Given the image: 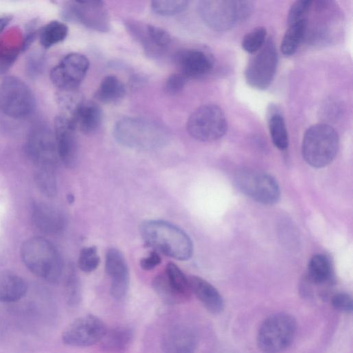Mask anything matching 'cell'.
Segmentation results:
<instances>
[{
	"mask_svg": "<svg viewBox=\"0 0 353 353\" xmlns=\"http://www.w3.org/2000/svg\"><path fill=\"white\" fill-rule=\"evenodd\" d=\"M145 243L164 255L179 261H187L193 254L189 236L179 227L162 220H148L140 226Z\"/></svg>",
	"mask_w": 353,
	"mask_h": 353,
	"instance_id": "1",
	"label": "cell"
},
{
	"mask_svg": "<svg viewBox=\"0 0 353 353\" xmlns=\"http://www.w3.org/2000/svg\"><path fill=\"white\" fill-rule=\"evenodd\" d=\"M113 136L121 145L134 150H154L168 141V130L159 123L140 117H123L114 125Z\"/></svg>",
	"mask_w": 353,
	"mask_h": 353,
	"instance_id": "2",
	"label": "cell"
},
{
	"mask_svg": "<svg viewBox=\"0 0 353 353\" xmlns=\"http://www.w3.org/2000/svg\"><path fill=\"white\" fill-rule=\"evenodd\" d=\"M20 254L27 269L37 277L50 283H57L61 277V257L54 245L47 239H28L21 244Z\"/></svg>",
	"mask_w": 353,
	"mask_h": 353,
	"instance_id": "3",
	"label": "cell"
},
{
	"mask_svg": "<svg viewBox=\"0 0 353 353\" xmlns=\"http://www.w3.org/2000/svg\"><path fill=\"white\" fill-rule=\"evenodd\" d=\"M254 5L244 0H202L198 3V12L210 29L227 31L245 21L251 14Z\"/></svg>",
	"mask_w": 353,
	"mask_h": 353,
	"instance_id": "4",
	"label": "cell"
},
{
	"mask_svg": "<svg viewBox=\"0 0 353 353\" xmlns=\"http://www.w3.org/2000/svg\"><path fill=\"white\" fill-rule=\"evenodd\" d=\"M339 148V137L335 129L326 123H316L305 131L301 152L307 164L321 168L334 159Z\"/></svg>",
	"mask_w": 353,
	"mask_h": 353,
	"instance_id": "5",
	"label": "cell"
},
{
	"mask_svg": "<svg viewBox=\"0 0 353 353\" xmlns=\"http://www.w3.org/2000/svg\"><path fill=\"white\" fill-rule=\"evenodd\" d=\"M296 322L290 314L277 313L269 316L261 325L257 344L264 353H279L292 342Z\"/></svg>",
	"mask_w": 353,
	"mask_h": 353,
	"instance_id": "6",
	"label": "cell"
},
{
	"mask_svg": "<svg viewBox=\"0 0 353 353\" xmlns=\"http://www.w3.org/2000/svg\"><path fill=\"white\" fill-rule=\"evenodd\" d=\"M186 127L194 139L210 142L219 139L226 133L228 121L219 105L209 103L197 108L190 115Z\"/></svg>",
	"mask_w": 353,
	"mask_h": 353,
	"instance_id": "7",
	"label": "cell"
},
{
	"mask_svg": "<svg viewBox=\"0 0 353 353\" xmlns=\"http://www.w3.org/2000/svg\"><path fill=\"white\" fill-rule=\"evenodd\" d=\"M35 101L29 87L20 79L9 76L0 84V111L8 117L19 119L28 117Z\"/></svg>",
	"mask_w": 353,
	"mask_h": 353,
	"instance_id": "8",
	"label": "cell"
},
{
	"mask_svg": "<svg viewBox=\"0 0 353 353\" xmlns=\"http://www.w3.org/2000/svg\"><path fill=\"white\" fill-rule=\"evenodd\" d=\"M234 181L242 193L259 203L272 205L279 199V184L268 173L248 168L242 169L235 174Z\"/></svg>",
	"mask_w": 353,
	"mask_h": 353,
	"instance_id": "9",
	"label": "cell"
},
{
	"mask_svg": "<svg viewBox=\"0 0 353 353\" xmlns=\"http://www.w3.org/2000/svg\"><path fill=\"white\" fill-rule=\"evenodd\" d=\"M254 54L245 68V79L251 87L265 90L272 83L278 65V53L272 39H267Z\"/></svg>",
	"mask_w": 353,
	"mask_h": 353,
	"instance_id": "10",
	"label": "cell"
},
{
	"mask_svg": "<svg viewBox=\"0 0 353 353\" xmlns=\"http://www.w3.org/2000/svg\"><path fill=\"white\" fill-rule=\"evenodd\" d=\"M26 152L36 168L54 169L59 160L54 132L39 125L28 138Z\"/></svg>",
	"mask_w": 353,
	"mask_h": 353,
	"instance_id": "11",
	"label": "cell"
},
{
	"mask_svg": "<svg viewBox=\"0 0 353 353\" xmlns=\"http://www.w3.org/2000/svg\"><path fill=\"white\" fill-rule=\"evenodd\" d=\"M65 17L70 21L100 32L110 29V19L103 1H76L69 3L64 11Z\"/></svg>",
	"mask_w": 353,
	"mask_h": 353,
	"instance_id": "12",
	"label": "cell"
},
{
	"mask_svg": "<svg viewBox=\"0 0 353 353\" xmlns=\"http://www.w3.org/2000/svg\"><path fill=\"white\" fill-rule=\"evenodd\" d=\"M89 65V60L83 54L70 53L52 69L50 74L51 81L61 91H73L85 77Z\"/></svg>",
	"mask_w": 353,
	"mask_h": 353,
	"instance_id": "13",
	"label": "cell"
},
{
	"mask_svg": "<svg viewBox=\"0 0 353 353\" xmlns=\"http://www.w3.org/2000/svg\"><path fill=\"white\" fill-rule=\"evenodd\" d=\"M107 328L98 317L88 314L74 320L62 333L63 342L74 347H87L100 342Z\"/></svg>",
	"mask_w": 353,
	"mask_h": 353,
	"instance_id": "14",
	"label": "cell"
},
{
	"mask_svg": "<svg viewBox=\"0 0 353 353\" xmlns=\"http://www.w3.org/2000/svg\"><path fill=\"white\" fill-rule=\"evenodd\" d=\"M131 37L150 57L163 54L171 43V37L164 29L137 20L128 19L124 22Z\"/></svg>",
	"mask_w": 353,
	"mask_h": 353,
	"instance_id": "15",
	"label": "cell"
},
{
	"mask_svg": "<svg viewBox=\"0 0 353 353\" xmlns=\"http://www.w3.org/2000/svg\"><path fill=\"white\" fill-rule=\"evenodd\" d=\"M77 128L71 118L65 114L58 115L54 119V134L59 160L69 168L76 166L79 148Z\"/></svg>",
	"mask_w": 353,
	"mask_h": 353,
	"instance_id": "16",
	"label": "cell"
},
{
	"mask_svg": "<svg viewBox=\"0 0 353 353\" xmlns=\"http://www.w3.org/2000/svg\"><path fill=\"white\" fill-rule=\"evenodd\" d=\"M105 267L110 278V294L116 299H122L129 286V270L123 254L117 248L108 249L105 254Z\"/></svg>",
	"mask_w": 353,
	"mask_h": 353,
	"instance_id": "17",
	"label": "cell"
},
{
	"mask_svg": "<svg viewBox=\"0 0 353 353\" xmlns=\"http://www.w3.org/2000/svg\"><path fill=\"white\" fill-rule=\"evenodd\" d=\"M174 61L179 69V72L188 80L207 74L214 65L212 57L199 49L180 50L175 54Z\"/></svg>",
	"mask_w": 353,
	"mask_h": 353,
	"instance_id": "18",
	"label": "cell"
},
{
	"mask_svg": "<svg viewBox=\"0 0 353 353\" xmlns=\"http://www.w3.org/2000/svg\"><path fill=\"white\" fill-rule=\"evenodd\" d=\"M31 219L39 230L48 234L61 232L66 225L65 216L59 208L42 201L32 203Z\"/></svg>",
	"mask_w": 353,
	"mask_h": 353,
	"instance_id": "19",
	"label": "cell"
},
{
	"mask_svg": "<svg viewBox=\"0 0 353 353\" xmlns=\"http://www.w3.org/2000/svg\"><path fill=\"white\" fill-rule=\"evenodd\" d=\"M196 339L194 333L184 325L169 329L162 340L163 353H194Z\"/></svg>",
	"mask_w": 353,
	"mask_h": 353,
	"instance_id": "20",
	"label": "cell"
},
{
	"mask_svg": "<svg viewBox=\"0 0 353 353\" xmlns=\"http://www.w3.org/2000/svg\"><path fill=\"white\" fill-rule=\"evenodd\" d=\"M69 117L77 130L85 134L96 132L100 128L103 121L101 108L92 101H80Z\"/></svg>",
	"mask_w": 353,
	"mask_h": 353,
	"instance_id": "21",
	"label": "cell"
},
{
	"mask_svg": "<svg viewBox=\"0 0 353 353\" xmlns=\"http://www.w3.org/2000/svg\"><path fill=\"white\" fill-rule=\"evenodd\" d=\"M188 281L191 292L194 294L209 312L219 314L223 310V298L212 285L197 276H189Z\"/></svg>",
	"mask_w": 353,
	"mask_h": 353,
	"instance_id": "22",
	"label": "cell"
},
{
	"mask_svg": "<svg viewBox=\"0 0 353 353\" xmlns=\"http://www.w3.org/2000/svg\"><path fill=\"white\" fill-rule=\"evenodd\" d=\"M28 290L26 281L10 271L0 272V302L13 303L23 298Z\"/></svg>",
	"mask_w": 353,
	"mask_h": 353,
	"instance_id": "23",
	"label": "cell"
},
{
	"mask_svg": "<svg viewBox=\"0 0 353 353\" xmlns=\"http://www.w3.org/2000/svg\"><path fill=\"white\" fill-rule=\"evenodd\" d=\"M133 331L126 326H119L107 330L100 341L101 347L110 352H121L130 345Z\"/></svg>",
	"mask_w": 353,
	"mask_h": 353,
	"instance_id": "24",
	"label": "cell"
},
{
	"mask_svg": "<svg viewBox=\"0 0 353 353\" xmlns=\"http://www.w3.org/2000/svg\"><path fill=\"white\" fill-rule=\"evenodd\" d=\"M307 19L298 21L290 26L281 43V50L285 56L294 54L306 37Z\"/></svg>",
	"mask_w": 353,
	"mask_h": 353,
	"instance_id": "25",
	"label": "cell"
},
{
	"mask_svg": "<svg viewBox=\"0 0 353 353\" xmlns=\"http://www.w3.org/2000/svg\"><path fill=\"white\" fill-rule=\"evenodd\" d=\"M123 82L114 75L106 76L98 87L94 97L104 103H112L121 100L125 95Z\"/></svg>",
	"mask_w": 353,
	"mask_h": 353,
	"instance_id": "26",
	"label": "cell"
},
{
	"mask_svg": "<svg viewBox=\"0 0 353 353\" xmlns=\"http://www.w3.org/2000/svg\"><path fill=\"white\" fill-rule=\"evenodd\" d=\"M68 33V28L66 24L59 21H52L40 30L39 41L44 48H49L63 41Z\"/></svg>",
	"mask_w": 353,
	"mask_h": 353,
	"instance_id": "27",
	"label": "cell"
},
{
	"mask_svg": "<svg viewBox=\"0 0 353 353\" xmlns=\"http://www.w3.org/2000/svg\"><path fill=\"white\" fill-rule=\"evenodd\" d=\"M164 274L172 288L186 301L190 297L191 292L188 278L173 263L167 264Z\"/></svg>",
	"mask_w": 353,
	"mask_h": 353,
	"instance_id": "28",
	"label": "cell"
},
{
	"mask_svg": "<svg viewBox=\"0 0 353 353\" xmlns=\"http://www.w3.org/2000/svg\"><path fill=\"white\" fill-rule=\"evenodd\" d=\"M309 279L314 283H321L330 276L331 265L329 259L323 254H315L309 261L307 267Z\"/></svg>",
	"mask_w": 353,
	"mask_h": 353,
	"instance_id": "29",
	"label": "cell"
},
{
	"mask_svg": "<svg viewBox=\"0 0 353 353\" xmlns=\"http://www.w3.org/2000/svg\"><path fill=\"white\" fill-rule=\"evenodd\" d=\"M34 182L39 192L47 197L52 198L57 193V181L54 169L36 168Z\"/></svg>",
	"mask_w": 353,
	"mask_h": 353,
	"instance_id": "30",
	"label": "cell"
},
{
	"mask_svg": "<svg viewBox=\"0 0 353 353\" xmlns=\"http://www.w3.org/2000/svg\"><path fill=\"white\" fill-rule=\"evenodd\" d=\"M268 127L273 144L281 150L287 149L289 139L283 117L279 114H272L269 119Z\"/></svg>",
	"mask_w": 353,
	"mask_h": 353,
	"instance_id": "31",
	"label": "cell"
},
{
	"mask_svg": "<svg viewBox=\"0 0 353 353\" xmlns=\"http://www.w3.org/2000/svg\"><path fill=\"white\" fill-rule=\"evenodd\" d=\"M64 294L65 301L70 306H76L81 301V284L78 275L72 267L68 269L65 277Z\"/></svg>",
	"mask_w": 353,
	"mask_h": 353,
	"instance_id": "32",
	"label": "cell"
},
{
	"mask_svg": "<svg viewBox=\"0 0 353 353\" xmlns=\"http://www.w3.org/2000/svg\"><path fill=\"white\" fill-rule=\"evenodd\" d=\"M152 286L159 296L169 304L180 303L185 300L170 285L164 273L156 276Z\"/></svg>",
	"mask_w": 353,
	"mask_h": 353,
	"instance_id": "33",
	"label": "cell"
},
{
	"mask_svg": "<svg viewBox=\"0 0 353 353\" xmlns=\"http://www.w3.org/2000/svg\"><path fill=\"white\" fill-rule=\"evenodd\" d=\"M188 5L185 0H155L151 1V8L157 14L171 16L182 12Z\"/></svg>",
	"mask_w": 353,
	"mask_h": 353,
	"instance_id": "34",
	"label": "cell"
},
{
	"mask_svg": "<svg viewBox=\"0 0 353 353\" xmlns=\"http://www.w3.org/2000/svg\"><path fill=\"white\" fill-rule=\"evenodd\" d=\"M266 38V29L264 27H256L243 37L242 48L248 53L254 54L263 47Z\"/></svg>",
	"mask_w": 353,
	"mask_h": 353,
	"instance_id": "35",
	"label": "cell"
},
{
	"mask_svg": "<svg viewBox=\"0 0 353 353\" xmlns=\"http://www.w3.org/2000/svg\"><path fill=\"white\" fill-rule=\"evenodd\" d=\"M100 263V258L97 253V248L89 246L83 248L79 256L78 267L84 272L94 271Z\"/></svg>",
	"mask_w": 353,
	"mask_h": 353,
	"instance_id": "36",
	"label": "cell"
},
{
	"mask_svg": "<svg viewBox=\"0 0 353 353\" xmlns=\"http://www.w3.org/2000/svg\"><path fill=\"white\" fill-rule=\"evenodd\" d=\"M20 48L12 41H6L0 43V72L7 70L16 60Z\"/></svg>",
	"mask_w": 353,
	"mask_h": 353,
	"instance_id": "37",
	"label": "cell"
},
{
	"mask_svg": "<svg viewBox=\"0 0 353 353\" xmlns=\"http://www.w3.org/2000/svg\"><path fill=\"white\" fill-rule=\"evenodd\" d=\"M313 1L310 0H299L292 3L288 14V26L302 19H306L312 8Z\"/></svg>",
	"mask_w": 353,
	"mask_h": 353,
	"instance_id": "38",
	"label": "cell"
},
{
	"mask_svg": "<svg viewBox=\"0 0 353 353\" xmlns=\"http://www.w3.org/2000/svg\"><path fill=\"white\" fill-rule=\"evenodd\" d=\"M188 79L180 72L172 74L165 81V91L170 94H177L183 89Z\"/></svg>",
	"mask_w": 353,
	"mask_h": 353,
	"instance_id": "39",
	"label": "cell"
},
{
	"mask_svg": "<svg viewBox=\"0 0 353 353\" xmlns=\"http://www.w3.org/2000/svg\"><path fill=\"white\" fill-rule=\"evenodd\" d=\"M332 304L338 310L350 312L352 310L351 296L345 293H338L332 299Z\"/></svg>",
	"mask_w": 353,
	"mask_h": 353,
	"instance_id": "40",
	"label": "cell"
},
{
	"mask_svg": "<svg viewBox=\"0 0 353 353\" xmlns=\"http://www.w3.org/2000/svg\"><path fill=\"white\" fill-rule=\"evenodd\" d=\"M161 262V256L155 252H151L146 257L140 261L141 267L145 270H150L159 265Z\"/></svg>",
	"mask_w": 353,
	"mask_h": 353,
	"instance_id": "41",
	"label": "cell"
},
{
	"mask_svg": "<svg viewBox=\"0 0 353 353\" xmlns=\"http://www.w3.org/2000/svg\"><path fill=\"white\" fill-rule=\"evenodd\" d=\"M10 16H0V33L6 28L10 21Z\"/></svg>",
	"mask_w": 353,
	"mask_h": 353,
	"instance_id": "42",
	"label": "cell"
},
{
	"mask_svg": "<svg viewBox=\"0 0 353 353\" xmlns=\"http://www.w3.org/2000/svg\"><path fill=\"white\" fill-rule=\"evenodd\" d=\"M68 201H70V202H72L74 201V197L72 195H68Z\"/></svg>",
	"mask_w": 353,
	"mask_h": 353,
	"instance_id": "43",
	"label": "cell"
}]
</instances>
